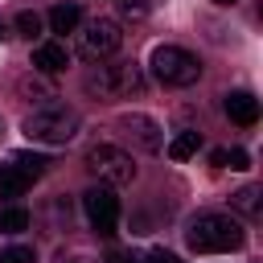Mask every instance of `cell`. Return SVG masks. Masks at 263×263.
<instances>
[{
    "mask_svg": "<svg viewBox=\"0 0 263 263\" xmlns=\"http://www.w3.org/2000/svg\"><path fill=\"white\" fill-rule=\"evenodd\" d=\"M259 185H242L238 193H234V210H242V214H259Z\"/></svg>",
    "mask_w": 263,
    "mask_h": 263,
    "instance_id": "16",
    "label": "cell"
},
{
    "mask_svg": "<svg viewBox=\"0 0 263 263\" xmlns=\"http://www.w3.org/2000/svg\"><path fill=\"white\" fill-rule=\"evenodd\" d=\"M82 210H86V222L95 234H115V222H119V197L107 189V185H95L82 193Z\"/></svg>",
    "mask_w": 263,
    "mask_h": 263,
    "instance_id": "7",
    "label": "cell"
},
{
    "mask_svg": "<svg viewBox=\"0 0 263 263\" xmlns=\"http://www.w3.org/2000/svg\"><path fill=\"white\" fill-rule=\"evenodd\" d=\"M86 168H90L99 181H107V185H127V181L136 177L132 156H127L123 148H115V144H95V148L86 152Z\"/></svg>",
    "mask_w": 263,
    "mask_h": 263,
    "instance_id": "5",
    "label": "cell"
},
{
    "mask_svg": "<svg viewBox=\"0 0 263 263\" xmlns=\"http://www.w3.org/2000/svg\"><path fill=\"white\" fill-rule=\"evenodd\" d=\"M197 148H201V136H197V132H177L173 144H168V156H173V160H189Z\"/></svg>",
    "mask_w": 263,
    "mask_h": 263,
    "instance_id": "13",
    "label": "cell"
},
{
    "mask_svg": "<svg viewBox=\"0 0 263 263\" xmlns=\"http://www.w3.org/2000/svg\"><path fill=\"white\" fill-rule=\"evenodd\" d=\"M86 90L99 99H123V95H140L144 90V74L136 62H115V66H99L86 74Z\"/></svg>",
    "mask_w": 263,
    "mask_h": 263,
    "instance_id": "3",
    "label": "cell"
},
{
    "mask_svg": "<svg viewBox=\"0 0 263 263\" xmlns=\"http://www.w3.org/2000/svg\"><path fill=\"white\" fill-rule=\"evenodd\" d=\"M123 127L136 136V144H140V148H148V152H156V148H160V127H156L148 115H123Z\"/></svg>",
    "mask_w": 263,
    "mask_h": 263,
    "instance_id": "10",
    "label": "cell"
},
{
    "mask_svg": "<svg viewBox=\"0 0 263 263\" xmlns=\"http://www.w3.org/2000/svg\"><path fill=\"white\" fill-rule=\"evenodd\" d=\"M119 41H123V33H119V25H115L111 16H95V21H86L82 33H78V49H82V58H90V62L111 58V53L119 49Z\"/></svg>",
    "mask_w": 263,
    "mask_h": 263,
    "instance_id": "6",
    "label": "cell"
},
{
    "mask_svg": "<svg viewBox=\"0 0 263 263\" xmlns=\"http://www.w3.org/2000/svg\"><path fill=\"white\" fill-rule=\"evenodd\" d=\"M16 33L33 41V37L41 33V16H37V12H21V16H16Z\"/></svg>",
    "mask_w": 263,
    "mask_h": 263,
    "instance_id": "18",
    "label": "cell"
},
{
    "mask_svg": "<svg viewBox=\"0 0 263 263\" xmlns=\"http://www.w3.org/2000/svg\"><path fill=\"white\" fill-rule=\"evenodd\" d=\"M140 263H181V259H177V255H168V251H160V247H156V251H148V255H144V259H140Z\"/></svg>",
    "mask_w": 263,
    "mask_h": 263,
    "instance_id": "20",
    "label": "cell"
},
{
    "mask_svg": "<svg viewBox=\"0 0 263 263\" xmlns=\"http://www.w3.org/2000/svg\"><path fill=\"white\" fill-rule=\"evenodd\" d=\"M78 21H82L78 4H58V8H49V29H53V33H74Z\"/></svg>",
    "mask_w": 263,
    "mask_h": 263,
    "instance_id": "12",
    "label": "cell"
},
{
    "mask_svg": "<svg viewBox=\"0 0 263 263\" xmlns=\"http://www.w3.org/2000/svg\"><path fill=\"white\" fill-rule=\"evenodd\" d=\"M0 263H33V247H4Z\"/></svg>",
    "mask_w": 263,
    "mask_h": 263,
    "instance_id": "19",
    "label": "cell"
},
{
    "mask_svg": "<svg viewBox=\"0 0 263 263\" xmlns=\"http://www.w3.org/2000/svg\"><path fill=\"white\" fill-rule=\"evenodd\" d=\"M12 164H21V168L37 181V177L45 173V164H49V160H45V156H37V152H16V156H12Z\"/></svg>",
    "mask_w": 263,
    "mask_h": 263,
    "instance_id": "17",
    "label": "cell"
},
{
    "mask_svg": "<svg viewBox=\"0 0 263 263\" xmlns=\"http://www.w3.org/2000/svg\"><path fill=\"white\" fill-rule=\"evenodd\" d=\"M185 242L197 255H226L242 247V226L226 214H197L185 230Z\"/></svg>",
    "mask_w": 263,
    "mask_h": 263,
    "instance_id": "1",
    "label": "cell"
},
{
    "mask_svg": "<svg viewBox=\"0 0 263 263\" xmlns=\"http://www.w3.org/2000/svg\"><path fill=\"white\" fill-rule=\"evenodd\" d=\"M0 230H4V234H21V230H29V210H21V205L0 210Z\"/></svg>",
    "mask_w": 263,
    "mask_h": 263,
    "instance_id": "15",
    "label": "cell"
},
{
    "mask_svg": "<svg viewBox=\"0 0 263 263\" xmlns=\"http://www.w3.org/2000/svg\"><path fill=\"white\" fill-rule=\"evenodd\" d=\"M21 132L33 144H66V140L78 136V111H70V107H41V111L25 115Z\"/></svg>",
    "mask_w": 263,
    "mask_h": 263,
    "instance_id": "2",
    "label": "cell"
},
{
    "mask_svg": "<svg viewBox=\"0 0 263 263\" xmlns=\"http://www.w3.org/2000/svg\"><path fill=\"white\" fill-rule=\"evenodd\" d=\"M29 185H33V177H29L21 164H4V168H0V193H4V197H21Z\"/></svg>",
    "mask_w": 263,
    "mask_h": 263,
    "instance_id": "11",
    "label": "cell"
},
{
    "mask_svg": "<svg viewBox=\"0 0 263 263\" xmlns=\"http://www.w3.org/2000/svg\"><path fill=\"white\" fill-rule=\"evenodd\" d=\"M148 66H152V74L164 86H193L201 78V62L189 49H181V45H156Z\"/></svg>",
    "mask_w": 263,
    "mask_h": 263,
    "instance_id": "4",
    "label": "cell"
},
{
    "mask_svg": "<svg viewBox=\"0 0 263 263\" xmlns=\"http://www.w3.org/2000/svg\"><path fill=\"white\" fill-rule=\"evenodd\" d=\"M226 115L238 123V127H251L255 119H259V99L255 95H247V90H234V95H226Z\"/></svg>",
    "mask_w": 263,
    "mask_h": 263,
    "instance_id": "9",
    "label": "cell"
},
{
    "mask_svg": "<svg viewBox=\"0 0 263 263\" xmlns=\"http://www.w3.org/2000/svg\"><path fill=\"white\" fill-rule=\"evenodd\" d=\"M210 160H214L218 168H247V164H251V156H247L242 148H214Z\"/></svg>",
    "mask_w": 263,
    "mask_h": 263,
    "instance_id": "14",
    "label": "cell"
},
{
    "mask_svg": "<svg viewBox=\"0 0 263 263\" xmlns=\"http://www.w3.org/2000/svg\"><path fill=\"white\" fill-rule=\"evenodd\" d=\"M214 4H222V8H226V4H238V0H214Z\"/></svg>",
    "mask_w": 263,
    "mask_h": 263,
    "instance_id": "21",
    "label": "cell"
},
{
    "mask_svg": "<svg viewBox=\"0 0 263 263\" xmlns=\"http://www.w3.org/2000/svg\"><path fill=\"white\" fill-rule=\"evenodd\" d=\"M0 37H4V25H0Z\"/></svg>",
    "mask_w": 263,
    "mask_h": 263,
    "instance_id": "22",
    "label": "cell"
},
{
    "mask_svg": "<svg viewBox=\"0 0 263 263\" xmlns=\"http://www.w3.org/2000/svg\"><path fill=\"white\" fill-rule=\"evenodd\" d=\"M33 66H37L41 74H62V70L70 66V49H66L62 41H41V45L33 49Z\"/></svg>",
    "mask_w": 263,
    "mask_h": 263,
    "instance_id": "8",
    "label": "cell"
}]
</instances>
